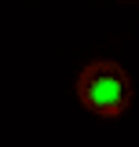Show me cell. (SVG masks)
I'll use <instances>...</instances> for the list:
<instances>
[{
    "label": "cell",
    "instance_id": "6da1fadb",
    "mask_svg": "<svg viewBox=\"0 0 139 147\" xmlns=\"http://www.w3.org/2000/svg\"><path fill=\"white\" fill-rule=\"evenodd\" d=\"M77 96L92 114H103V118H117L128 110L132 103V81L128 74L110 63V59H99V63H88L81 77H77Z\"/></svg>",
    "mask_w": 139,
    "mask_h": 147
}]
</instances>
